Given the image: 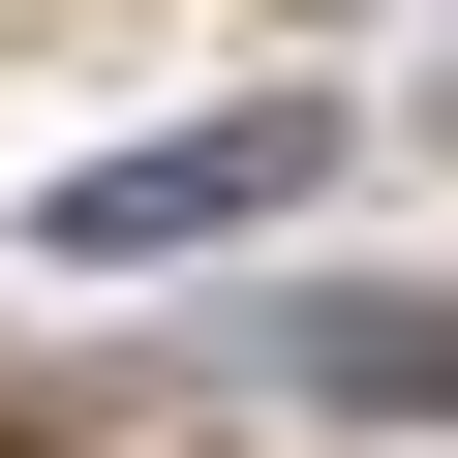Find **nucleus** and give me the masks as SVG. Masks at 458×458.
I'll return each instance as SVG.
<instances>
[{"mask_svg":"<svg viewBox=\"0 0 458 458\" xmlns=\"http://www.w3.org/2000/svg\"><path fill=\"white\" fill-rule=\"evenodd\" d=\"M306 183H336V92H214V123H153V153H62L31 245H62V276H153V245H245V214H306Z\"/></svg>","mask_w":458,"mask_h":458,"instance_id":"obj_1","label":"nucleus"}]
</instances>
